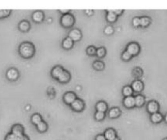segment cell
I'll return each instance as SVG.
<instances>
[{
	"mask_svg": "<svg viewBox=\"0 0 167 140\" xmlns=\"http://www.w3.org/2000/svg\"><path fill=\"white\" fill-rule=\"evenodd\" d=\"M34 52H35L34 47L30 42H23L19 47L20 55H21L23 58H25V59H29L30 57H32L34 54Z\"/></svg>",
	"mask_w": 167,
	"mask_h": 140,
	"instance_id": "obj_1",
	"label": "cell"
},
{
	"mask_svg": "<svg viewBox=\"0 0 167 140\" xmlns=\"http://www.w3.org/2000/svg\"><path fill=\"white\" fill-rule=\"evenodd\" d=\"M74 17L70 13H67V14L63 15L62 17H61V20H60L61 25L64 27H65V28L72 27V26L74 25Z\"/></svg>",
	"mask_w": 167,
	"mask_h": 140,
	"instance_id": "obj_2",
	"label": "cell"
},
{
	"mask_svg": "<svg viewBox=\"0 0 167 140\" xmlns=\"http://www.w3.org/2000/svg\"><path fill=\"white\" fill-rule=\"evenodd\" d=\"M140 51V47H139V45L138 44L137 42H130L129 44L127 45V47H126V52H129V54L132 55H137L139 53Z\"/></svg>",
	"mask_w": 167,
	"mask_h": 140,
	"instance_id": "obj_3",
	"label": "cell"
},
{
	"mask_svg": "<svg viewBox=\"0 0 167 140\" xmlns=\"http://www.w3.org/2000/svg\"><path fill=\"white\" fill-rule=\"evenodd\" d=\"M70 105L71 107L76 112H81L84 109V107H85L84 102L80 99H76Z\"/></svg>",
	"mask_w": 167,
	"mask_h": 140,
	"instance_id": "obj_4",
	"label": "cell"
},
{
	"mask_svg": "<svg viewBox=\"0 0 167 140\" xmlns=\"http://www.w3.org/2000/svg\"><path fill=\"white\" fill-rule=\"evenodd\" d=\"M69 37L70 38L71 40L73 42H77V41H79L81 38H82V33L81 31L78 29H73L69 31Z\"/></svg>",
	"mask_w": 167,
	"mask_h": 140,
	"instance_id": "obj_5",
	"label": "cell"
},
{
	"mask_svg": "<svg viewBox=\"0 0 167 140\" xmlns=\"http://www.w3.org/2000/svg\"><path fill=\"white\" fill-rule=\"evenodd\" d=\"M7 78L10 81H16L19 78V72L18 70L14 68L9 69L7 72Z\"/></svg>",
	"mask_w": 167,
	"mask_h": 140,
	"instance_id": "obj_6",
	"label": "cell"
},
{
	"mask_svg": "<svg viewBox=\"0 0 167 140\" xmlns=\"http://www.w3.org/2000/svg\"><path fill=\"white\" fill-rule=\"evenodd\" d=\"M147 109L149 111L150 113H156V112H158V110H159V104L157 103V102L154 101V100H152L150 101L149 103H148V106H147Z\"/></svg>",
	"mask_w": 167,
	"mask_h": 140,
	"instance_id": "obj_7",
	"label": "cell"
},
{
	"mask_svg": "<svg viewBox=\"0 0 167 140\" xmlns=\"http://www.w3.org/2000/svg\"><path fill=\"white\" fill-rule=\"evenodd\" d=\"M11 133L16 136H21L24 134V127L20 124H16L11 127Z\"/></svg>",
	"mask_w": 167,
	"mask_h": 140,
	"instance_id": "obj_8",
	"label": "cell"
},
{
	"mask_svg": "<svg viewBox=\"0 0 167 140\" xmlns=\"http://www.w3.org/2000/svg\"><path fill=\"white\" fill-rule=\"evenodd\" d=\"M63 99L64 103H66L67 104H71L77 98H76V95L74 92H67L64 95Z\"/></svg>",
	"mask_w": 167,
	"mask_h": 140,
	"instance_id": "obj_9",
	"label": "cell"
},
{
	"mask_svg": "<svg viewBox=\"0 0 167 140\" xmlns=\"http://www.w3.org/2000/svg\"><path fill=\"white\" fill-rule=\"evenodd\" d=\"M123 104L124 106L127 108H131L135 106V103H134V96H128L126 97L124 100H123Z\"/></svg>",
	"mask_w": 167,
	"mask_h": 140,
	"instance_id": "obj_10",
	"label": "cell"
},
{
	"mask_svg": "<svg viewBox=\"0 0 167 140\" xmlns=\"http://www.w3.org/2000/svg\"><path fill=\"white\" fill-rule=\"evenodd\" d=\"M104 135L105 137L106 140H113L117 137V133H116V131L113 129L108 128V129H107L104 131Z\"/></svg>",
	"mask_w": 167,
	"mask_h": 140,
	"instance_id": "obj_11",
	"label": "cell"
},
{
	"mask_svg": "<svg viewBox=\"0 0 167 140\" xmlns=\"http://www.w3.org/2000/svg\"><path fill=\"white\" fill-rule=\"evenodd\" d=\"M131 88L135 92H140L144 88V84L140 80H135L132 82Z\"/></svg>",
	"mask_w": 167,
	"mask_h": 140,
	"instance_id": "obj_12",
	"label": "cell"
},
{
	"mask_svg": "<svg viewBox=\"0 0 167 140\" xmlns=\"http://www.w3.org/2000/svg\"><path fill=\"white\" fill-rule=\"evenodd\" d=\"M43 18H44V14L43 12L41 11H34L32 15V19L34 22H42L43 21Z\"/></svg>",
	"mask_w": 167,
	"mask_h": 140,
	"instance_id": "obj_13",
	"label": "cell"
},
{
	"mask_svg": "<svg viewBox=\"0 0 167 140\" xmlns=\"http://www.w3.org/2000/svg\"><path fill=\"white\" fill-rule=\"evenodd\" d=\"M70 74L68 71H66V70H64L63 73L60 74V76L58 78V81L59 82H61V83H66V82H68V81L70 80Z\"/></svg>",
	"mask_w": 167,
	"mask_h": 140,
	"instance_id": "obj_14",
	"label": "cell"
},
{
	"mask_svg": "<svg viewBox=\"0 0 167 140\" xmlns=\"http://www.w3.org/2000/svg\"><path fill=\"white\" fill-rule=\"evenodd\" d=\"M63 71H64L63 68L61 66L54 67L52 70V78H54L55 79H58L59 76H60V74L63 73Z\"/></svg>",
	"mask_w": 167,
	"mask_h": 140,
	"instance_id": "obj_15",
	"label": "cell"
},
{
	"mask_svg": "<svg viewBox=\"0 0 167 140\" xmlns=\"http://www.w3.org/2000/svg\"><path fill=\"white\" fill-rule=\"evenodd\" d=\"M96 108L97 112H104L105 113V112L108 109V105L104 101H100V102H98L96 103Z\"/></svg>",
	"mask_w": 167,
	"mask_h": 140,
	"instance_id": "obj_16",
	"label": "cell"
},
{
	"mask_svg": "<svg viewBox=\"0 0 167 140\" xmlns=\"http://www.w3.org/2000/svg\"><path fill=\"white\" fill-rule=\"evenodd\" d=\"M30 23L28 22L27 21H22L19 24V30L22 31V32H27L28 30H30Z\"/></svg>",
	"mask_w": 167,
	"mask_h": 140,
	"instance_id": "obj_17",
	"label": "cell"
},
{
	"mask_svg": "<svg viewBox=\"0 0 167 140\" xmlns=\"http://www.w3.org/2000/svg\"><path fill=\"white\" fill-rule=\"evenodd\" d=\"M120 114H121V111L118 107H113L108 112V116L111 118L118 117Z\"/></svg>",
	"mask_w": 167,
	"mask_h": 140,
	"instance_id": "obj_18",
	"label": "cell"
},
{
	"mask_svg": "<svg viewBox=\"0 0 167 140\" xmlns=\"http://www.w3.org/2000/svg\"><path fill=\"white\" fill-rule=\"evenodd\" d=\"M73 46H74V42L71 40L69 37H68L64 39L63 42H62L63 48L66 49V50H69V49H71V48L73 47Z\"/></svg>",
	"mask_w": 167,
	"mask_h": 140,
	"instance_id": "obj_19",
	"label": "cell"
},
{
	"mask_svg": "<svg viewBox=\"0 0 167 140\" xmlns=\"http://www.w3.org/2000/svg\"><path fill=\"white\" fill-rule=\"evenodd\" d=\"M107 12H108V13H107V16H106L107 21L110 23L115 22L116 21H117V16L116 15L115 13L113 11H108V10H107Z\"/></svg>",
	"mask_w": 167,
	"mask_h": 140,
	"instance_id": "obj_20",
	"label": "cell"
},
{
	"mask_svg": "<svg viewBox=\"0 0 167 140\" xmlns=\"http://www.w3.org/2000/svg\"><path fill=\"white\" fill-rule=\"evenodd\" d=\"M162 119H163V117L160 112H156L151 115V121L153 123H159L162 121Z\"/></svg>",
	"mask_w": 167,
	"mask_h": 140,
	"instance_id": "obj_21",
	"label": "cell"
},
{
	"mask_svg": "<svg viewBox=\"0 0 167 140\" xmlns=\"http://www.w3.org/2000/svg\"><path fill=\"white\" fill-rule=\"evenodd\" d=\"M144 102L145 99L143 95H139L134 97V103H135V106H136V107H141V106H143Z\"/></svg>",
	"mask_w": 167,
	"mask_h": 140,
	"instance_id": "obj_22",
	"label": "cell"
},
{
	"mask_svg": "<svg viewBox=\"0 0 167 140\" xmlns=\"http://www.w3.org/2000/svg\"><path fill=\"white\" fill-rule=\"evenodd\" d=\"M36 127H37V129L39 131V132L43 133L46 132V131L47 130L48 125H47V124L44 121H42L40 123H38V124L36 125Z\"/></svg>",
	"mask_w": 167,
	"mask_h": 140,
	"instance_id": "obj_23",
	"label": "cell"
},
{
	"mask_svg": "<svg viewBox=\"0 0 167 140\" xmlns=\"http://www.w3.org/2000/svg\"><path fill=\"white\" fill-rule=\"evenodd\" d=\"M42 120V117L41 115L38 114V113H35L33 114L32 117H31V122L33 124L37 125L38 123H40Z\"/></svg>",
	"mask_w": 167,
	"mask_h": 140,
	"instance_id": "obj_24",
	"label": "cell"
},
{
	"mask_svg": "<svg viewBox=\"0 0 167 140\" xmlns=\"http://www.w3.org/2000/svg\"><path fill=\"white\" fill-rule=\"evenodd\" d=\"M151 23V19L148 16H142L140 17V26L142 27H147Z\"/></svg>",
	"mask_w": 167,
	"mask_h": 140,
	"instance_id": "obj_25",
	"label": "cell"
},
{
	"mask_svg": "<svg viewBox=\"0 0 167 140\" xmlns=\"http://www.w3.org/2000/svg\"><path fill=\"white\" fill-rule=\"evenodd\" d=\"M132 93H133V90H132V88H131V86H124V87H123L122 94L124 96H126V97L131 96Z\"/></svg>",
	"mask_w": 167,
	"mask_h": 140,
	"instance_id": "obj_26",
	"label": "cell"
},
{
	"mask_svg": "<svg viewBox=\"0 0 167 140\" xmlns=\"http://www.w3.org/2000/svg\"><path fill=\"white\" fill-rule=\"evenodd\" d=\"M93 68L96 70L100 71V70H102L104 68V64L102 61L97 60V61H95L94 64H93Z\"/></svg>",
	"mask_w": 167,
	"mask_h": 140,
	"instance_id": "obj_27",
	"label": "cell"
},
{
	"mask_svg": "<svg viewBox=\"0 0 167 140\" xmlns=\"http://www.w3.org/2000/svg\"><path fill=\"white\" fill-rule=\"evenodd\" d=\"M96 55L98 56V57H100V58H101V57H104V55H105V54H106V50H105V48L104 47H100L98 48L96 50Z\"/></svg>",
	"mask_w": 167,
	"mask_h": 140,
	"instance_id": "obj_28",
	"label": "cell"
},
{
	"mask_svg": "<svg viewBox=\"0 0 167 140\" xmlns=\"http://www.w3.org/2000/svg\"><path fill=\"white\" fill-rule=\"evenodd\" d=\"M104 117H105V113L104 112H96V114H95V119L96 121H102L104 120Z\"/></svg>",
	"mask_w": 167,
	"mask_h": 140,
	"instance_id": "obj_29",
	"label": "cell"
},
{
	"mask_svg": "<svg viewBox=\"0 0 167 140\" xmlns=\"http://www.w3.org/2000/svg\"><path fill=\"white\" fill-rule=\"evenodd\" d=\"M86 52L89 55H96V49L93 46H90L89 47L86 49Z\"/></svg>",
	"mask_w": 167,
	"mask_h": 140,
	"instance_id": "obj_30",
	"label": "cell"
},
{
	"mask_svg": "<svg viewBox=\"0 0 167 140\" xmlns=\"http://www.w3.org/2000/svg\"><path fill=\"white\" fill-rule=\"evenodd\" d=\"M131 57H132V55H130V54H129V52H127L126 51H125V52H123L122 55V59L126 60V61H127V60H130V59H131Z\"/></svg>",
	"mask_w": 167,
	"mask_h": 140,
	"instance_id": "obj_31",
	"label": "cell"
},
{
	"mask_svg": "<svg viewBox=\"0 0 167 140\" xmlns=\"http://www.w3.org/2000/svg\"><path fill=\"white\" fill-rule=\"evenodd\" d=\"M10 10H0V18H4L10 15Z\"/></svg>",
	"mask_w": 167,
	"mask_h": 140,
	"instance_id": "obj_32",
	"label": "cell"
},
{
	"mask_svg": "<svg viewBox=\"0 0 167 140\" xmlns=\"http://www.w3.org/2000/svg\"><path fill=\"white\" fill-rule=\"evenodd\" d=\"M132 25L134 27H139L140 26V17H134L132 20Z\"/></svg>",
	"mask_w": 167,
	"mask_h": 140,
	"instance_id": "obj_33",
	"label": "cell"
},
{
	"mask_svg": "<svg viewBox=\"0 0 167 140\" xmlns=\"http://www.w3.org/2000/svg\"><path fill=\"white\" fill-rule=\"evenodd\" d=\"M18 139V136H16L13 134H8L7 136L5 137V140H17Z\"/></svg>",
	"mask_w": 167,
	"mask_h": 140,
	"instance_id": "obj_34",
	"label": "cell"
},
{
	"mask_svg": "<svg viewBox=\"0 0 167 140\" xmlns=\"http://www.w3.org/2000/svg\"><path fill=\"white\" fill-rule=\"evenodd\" d=\"M104 33H106L107 35H110L112 33H113V29L112 26H107L105 29H104Z\"/></svg>",
	"mask_w": 167,
	"mask_h": 140,
	"instance_id": "obj_35",
	"label": "cell"
},
{
	"mask_svg": "<svg viewBox=\"0 0 167 140\" xmlns=\"http://www.w3.org/2000/svg\"><path fill=\"white\" fill-rule=\"evenodd\" d=\"M96 140H106V139H105L104 134H98L96 137Z\"/></svg>",
	"mask_w": 167,
	"mask_h": 140,
	"instance_id": "obj_36",
	"label": "cell"
},
{
	"mask_svg": "<svg viewBox=\"0 0 167 140\" xmlns=\"http://www.w3.org/2000/svg\"><path fill=\"white\" fill-rule=\"evenodd\" d=\"M17 140H30L29 137L25 135V134H23L21 136H18V139Z\"/></svg>",
	"mask_w": 167,
	"mask_h": 140,
	"instance_id": "obj_37",
	"label": "cell"
},
{
	"mask_svg": "<svg viewBox=\"0 0 167 140\" xmlns=\"http://www.w3.org/2000/svg\"><path fill=\"white\" fill-rule=\"evenodd\" d=\"M113 11L115 13L116 15L117 16V15H121V14L123 12V10H113Z\"/></svg>",
	"mask_w": 167,
	"mask_h": 140,
	"instance_id": "obj_38",
	"label": "cell"
},
{
	"mask_svg": "<svg viewBox=\"0 0 167 140\" xmlns=\"http://www.w3.org/2000/svg\"><path fill=\"white\" fill-rule=\"evenodd\" d=\"M85 12L88 16H91L93 14L94 11H93V10H85Z\"/></svg>",
	"mask_w": 167,
	"mask_h": 140,
	"instance_id": "obj_39",
	"label": "cell"
},
{
	"mask_svg": "<svg viewBox=\"0 0 167 140\" xmlns=\"http://www.w3.org/2000/svg\"><path fill=\"white\" fill-rule=\"evenodd\" d=\"M59 11H60V12H62L64 15V14H67V13H69V9H64V10H62V9H60V10H59Z\"/></svg>",
	"mask_w": 167,
	"mask_h": 140,
	"instance_id": "obj_40",
	"label": "cell"
},
{
	"mask_svg": "<svg viewBox=\"0 0 167 140\" xmlns=\"http://www.w3.org/2000/svg\"><path fill=\"white\" fill-rule=\"evenodd\" d=\"M165 122L167 123V113L166 114V116H165Z\"/></svg>",
	"mask_w": 167,
	"mask_h": 140,
	"instance_id": "obj_41",
	"label": "cell"
},
{
	"mask_svg": "<svg viewBox=\"0 0 167 140\" xmlns=\"http://www.w3.org/2000/svg\"><path fill=\"white\" fill-rule=\"evenodd\" d=\"M113 140H120V139H119L118 137H116L115 139H113Z\"/></svg>",
	"mask_w": 167,
	"mask_h": 140,
	"instance_id": "obj_42",
	"label": "cell"
},
{
	"mask_svg": "<svg viewBox=\"0 0 167 140\" xmlns=\"http://www.w3.org/2000/svg\"><path fill=\"white\" fill-rule=\"evenodd\" d=\"M163 140H167V138H165V139H164Z\"/></svg>",
	"mask_w": 167,
	"mask_h": 140,
	"instance_id": "obj_43",
	"label": "cell"
}]
</instances>
